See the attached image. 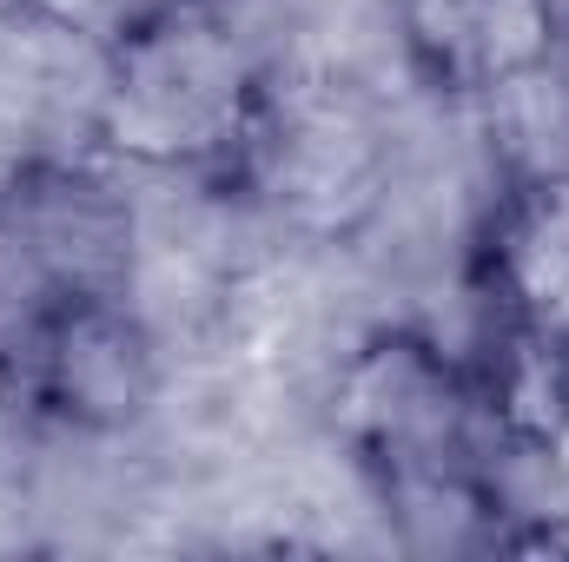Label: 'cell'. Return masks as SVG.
<instances>
[{
    "instance_id": "obj_8",
    "label": "cell",
    "mask_w": 569,
    "mask_h": 562,
    "mask_svg": "<svg viewBox=\"0 0 569 562\" xmlns=\"http://www.w3.org/2000/svg\"><path fill=\"white\" fill-rule=\"evenodd\" d=\"M470 284L483 311H569V159L530 165L497 185L477 245Z\"/></svg>"
},
{
    "instance_id": "obj_4",
    "label": "cell",
    "mask_w": 569,
    "mask_h": 562,
    "mask_svg": "<svg viewBox=\"0 0 569 562\" xmlns=\"http://www.w3.org/2000/svg\"><path fill=\"white\" fill-rule=\"evenodd\" d=\"M232 185L259 192L305 239H345L371 225L391 192V133L345 80H284L272 67L259 133Z\"/></svg>"
},
{
    "instance_id": "obj_3",
    "label": "cell",
    "mask_w": 569,
    "mask_h": 562,
    "mask_svg": "<svg viewBox=\"0 0 569 562\" xmlns=\"http://www.w3.org/2000/svg\"><path fill=\"white\" fill-rule=\"evenodd\" d=\"M133 265L140 212L107 165L80 152H20L0 172V338L47 304L133 291Z\"/></svg>"
},
{
    "instance_id": "obj_1",
    "label": "cell",
    "mask_w": 569,
    "mask_h": 562,
    "mask_svg": "<svg viewBox=\"0 0 569 562\" xmlns=\"http://www.w3.org/2000/svg\"><path fill=\"white\" fill-rule=\"evenodd\" d=\"M272 60L232 7L140 0L93 47L87 140L140 172L232 179L259 133Z\"/></svg>"
},
{
    "instance_id": "obj_12",
    "label": "cell",
    "mask_w": 569,
    "mask_h": 562,
    "mask_svg": "<svg viewBox=\"0 0 569 562\" xmlns=\"http://www.w3.org/2000/svg\"><path fill=\"white\" fill-rule=\"evenodd\" d=\"M179 7H239V0H179Z\"/></svg>"
},
{
    "instance_id": "obj_2",
    "label": "cell",
    "mask_w": 569,
    "mask_h": 562,
    "mask_svg": "<svg viewBox=\"0 0 569 562\" xmlns=\"http://www.w3.org/2000/svg\"><path fill=\"white\" fill-rule=\"evenodd\" d=\"M331 430L378 483V496L425 476L477 470L490 436L470 358H457L418 324H378L351 344L331 378Z\"/></svg>"
},
{
    "instance_id": "obj_7",
    "label": "cell",
    "mask_w": 569,
    "mask_h": 562,
    "mask_svg": "<svg viewBox=\"0 0 569 562\" xmlns=\"http://www.w3.org/2000/svg\"><path fill=\"white\" fill-rule=\"evenodd\" d=\"M470 378L483 430L510 456H569V311H497Z\"/></svg>"
},
{
    "instance_id": "obj_10",
    "label": "cell",
    "mask_w": 569,
    "mask_h": 562,
    "mask_svg": "<svg viewBox=\"0 0 569 562\" xmlns=\"http://www.w3.org/2000/svg\"><path fill=\"white\" fill-rule=\"evenodd\" d=\"M33 398H27V378H20V358H13V344L0 338V476H7V463L20 456V436L33 430Z\"/></svg>"
},
{
    "instance_id": "obj_9",
    "label": "cell",
    "mask_w": 569,
    "mask_h": 562,
    "mask_svg": "<svg viewBox=\"0 0 569 562\" xmlns=\"http://www.w3.org/2000/svg\"><path fill=\"white\" fill-rule=\"evenodd\" d=\"M140 0H7V13L33 20V27H53V33H73V40H100L113 33Z\"/></svg>"
},
{
    "instance_id": "obj_6",
    "label": "cell",
    "mask_w": 569,
    "mask_h": 562,
    "mask_svg": "<svg viewBox=\"0 0 569 562\" xmlns=\"http://www.w3.org/2000/svg\"><path fill=\"white\" fill-rule=\"evenodd\" d=\"M569 0H391L411 80L443 100H503L537 87L563 53Z\"/></svg>"
},
{
    "instance_id": "obj_5",
    "label": "cell",
    "mask_w": 569,
    "mask_h": 562,
    "mask_svg": "<svg viewBox=\"0 0 569 562\" xmlns=\"http://www.w3.org/2000/svg\"><path fill=\"white\" fill-rule=\"evenodd\" d=\"M33 418L73 436H120L159 398V338L140 318L133 291L113 298H67L27 318L13 338Z\"/></svg>"
},
{
    "instance_id": "obj_11",
    "label": "cell",
    "mask_w": 569,
    "mask_h": 562,
    "mask_svg": "<svg viewBox=\"0 0 569 562\" xmlns=\"http://www.w3.org/2000/svg\"><path fill=\"white\" fill-rule=\"evenodd\" d=\"M557 67H563V93H569V7H563V53H557Z\"/></svg>"
}]
</instances>
